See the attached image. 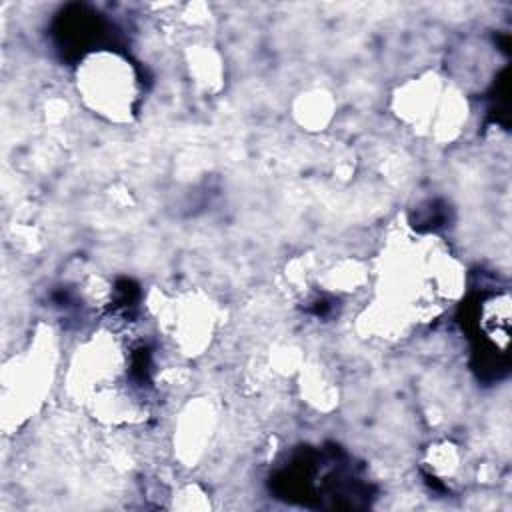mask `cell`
<instances>
[{
    "label": "cell",
    "mask_w": 512,
    "mask_h": 512,
    "mask_svg": "<svg viewBox=\"0 0 512 512\" xmlns=\"http://www.w3.org/2000/svg\"><path fill=\"white\" fill-rule=\"evenodd\" d=\"M76 82L94 112L114 122L130 120L138 98V80L128 60L114 52H96L78 66Z\"/></svg>",
    "instance_id": "obj_1"
}]
</instances>
